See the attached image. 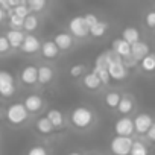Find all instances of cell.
<instances>
[{"label":"cell","mask_w":155,"mask_h":155,"mask_svg":"<svg viewBox=\"0 0 155 155\" xmlns=\"http://www.w3.org/2000/svg\"><path fill=\"white\" fill-rule=\"evenodd\" d=\"M70 125L78 129V131H87L93 126L94 120H96V114L91 108L85 107V105H79L71 110L70 113Z\"/></svg>","instance_id":"6da1fadb"},{"label":"cell","mask_w":155,"mask_h":155,"mask_svg":"<svg viewBox=\"0 0 155 155\" xmlns=\"http://www.w3.org/2000/svg\"><path fill=\"white\" fill-rule=\"evenodd\" d=\"M29 119V113L26 111L23 102H15L11 104L6 108V122L12 126H21L23 123H26Z\"/></svg>","instance_id":"7a4b0ae2"},{"label":"cell","mask_w":155,"mask_h":155,"mask_svg":"<svg viewBox=\"0 0 155 155\" xmlns=\"http://www.w3.org/2000/svg\"><path fill=\"white\" fill-rule=\"evenodd\" d=\"M132 143H134L132 137L114 135L110 141V150H111L113 155H129Z\"/></svg>","instance_id":"3957f363"},{"label":"cell","mask_w":155,"mask_h":155,"mask_svg":"<svg viewBox=\"0 0 155 155\" xmlns=\"http://www.w3.org/2000/svg\"><path fill=\"white\" fill-rule=\"evenodd\" d=\"M68 32L73 35V38H87L90 35V28L88 25L85 23L84 20V15H78V17H73L70 21H68Z\"/></svg>","instance_id":"277c9868"},{"label":"cell","mask_w":155,"mask_h":155,"mask_svg":"<svg viewBox=\"0 0 155 155\" xmlns=\"http://www.w3.org/2000/svg\"><path fill=\"white\" fill-rule=\"evenodd\" d=\"M108 74H110V79H113V81H125L129 74V68L126 67L123 59L120 56H117L108 65Z\"/></svg>","instance_id":"5b68a950"},{"label":"cell","mask_w":155,"mask_h":155,"mask_svg":"<svg viewBox=\"0 0 155 155\" xmlns=\"http://www.w3.org/2000/svg\"><path fill=\"white\" fill-rule=\"evenodd\" d=\"M15 93V79L9 71L0 70V96L8 99Z\"/></svg>","instance_id":"8992f818"},{"label":"cell","mask_w":155,"mask_h":155,"mask_svg":"<svg viewBox=\"0 0 155 155\" xmlns=\"http://www.w3.org/2000/svg\"><path fill=\"white\" fill-rule=\"evenodd\" d=\"M114 132H116V135L132 137V135L135 134L134 120H132L129 116H122V117L117 119V122L114 123Z\"/></svg>","instance_id":"52a82bcc"},{"label":"cell","mask_w":155,"mask_h":155,"mask_svg":"<svg viewBox=\"0 0 155 155\" xmlns=\"http://www.w3.org/2000/svg\"><path fill=\"white\" fill-rule=\"evenodd\" d=\"M132 120H134L135 134H138V135H146V132L149 131V128L153 123V119L149 113H138Z\"/></svg>","instance_id":"ba28073f"},{"label":"cell","mask_w":155,"mask_h":155,"mask_svg":"<svg viewBox=\"0 0 155 155\" xmlns=\"http://www.w3.org/2000/svg\"><path fill=\"white\" fill-rule=\"evenodd\" d=\"M40 49H41L40 38L37 35H34V34H26L25 41H23V44H21V47L18 50L25 55H35V53L40 52Z\"/></svg>","instance_id":"9c48e42d"},{"label":"cell","mask_w":155,"mask_h":155,"mask_svg":"<svg viewBox=\"0 0 155 155\" xmlns=\"http://www.w3.org/2000/svg\"><path fill=\"white\" fill-rule=\"evenodd\" d=\"M20 81L23 82V85H28V87L38 84V67L34 64L25 65L20 71Z\"/></svg>","instance_id":"30bf717a"},{"label":"cell","mask_w":155,"mask_h":155,"mask_svg":"<svg viewBox=\"0 0 155 155\" xmlns=\"http://www.w3.org/2000/svg\"><path fill=\"white\" fill-rule=\"evenodd\" d=\"M53 43L59 49V52H67L74 47V38L70 32H58L53 37Z\"/></svg>","instance_id":"8fae6325"},{"label":"cell","mask_w":155,"mask_h":155,"mask_svg":"<svg viewBox=\"0 0 155 155\" xmlns=\"http://www.w3.org/2000/svg\"><path fill=\"white\" fill-rule=\"evenodd\" d=\"M23 105L26 108V111L29 114H37L43 110L44 107V101L40 94H29L25 101H23Z\"/></svg>","instance_id":"7c38bea8"},{"label":"cell","mask_w":155,"mask_h":155,"mask_svg":"<svg viewBox=\"0 0 155 155\" xmlns=\"http://www.w3.org/2000/svg\"><path fill=\"white\" fill-rule=\"evenodd\" d=\"M111 50H113L117 56H120L122 59L131 58V44H129L128 41H125L122 37H120V38H116V40L113 41Z\"/></svg>","instance_id":"4fadbf2b"},{"label":"cell","mask_w":155,"mask_h":155,"mask_svg":"<svg viewBox=\"0 0 155 155\" xmlns=\"http://www.w3.org/2000/svg\"><path fill=\"white\" fill-rule=\"evenodd\" d=\"M40 53H41V56H43L44 59H49V61H55V59L61 55V52H59V49L56 47V44L53 43V40H46V41H43V43H41Z\"/></svg>","instance_id":"5bb4252c"},{"label":"cell","mask_w":155,"mask_h":155,"mask_svg":"<svg viewBox=\"0 0 155 155\" xmlns=\"http://www.w3.org/2000/svg\"><path fill=\"white\" fill-rule=\"evenodd\" d=\"M82 85L88 90V91H97L102 88V81L99 79V76L94 71H88L82 76Z\"/></svg>","instance_id":"9a60e30c"},{"label":"cell","mask_w":155,"mask_h":155,"mask_svg":"<svg viewBox=\"0 0 155 155\" xmlns=\"http://www.w3.org/2000/svg\"><path fill=\"white\" fill-rule=\"evenodd\" d=\"M150 52L149 49V44L144 43V41H137L134 44H131V58L135 61V62H140L147 53Z\"/></svg>","instance_id":"2e32d148"},{"label":"cell","mask_w":155,"mask_h":155,"mask_svg":"<svg viewBox=\"0 0 155 155\" xmlns=\"http://www.w3.org/2000/svg\"><path fill=\"white\" fill-rule=\"evenodd\" d=\"M5 35H6L12 50H18L21 47L23 41H25V37H26L25 31H18V29H9Z\"/></svg>","instance_id":"e0dca14e"},{"label":"cell","mask_w":155,"mask_h":155,"mask_svg":"<svg viewBox=\"0 0 155 155\" xmlns=\"http://www.w3.org/2000/svg\"><path fill=\"white\" fill-rule=\"evenodd\" d=\"M53 76H55V70L52 65H47V64L38 65V84L41 85L50 84L53 81Z\"/></svg>","instance_id":"ac0fdd59"},{"label":"cell","mask_w":155,"mask_h":155,"mask_svg":"<svg viewBox=\"0 0 155 155\" xmlns=\"http://www.w3.org/2000/svg\"><path fill=\"white\" fill-rule=\"evenodd\" d=\"M134 108H135V102H134V99L129 96V94H122V99H120V102H119V105H117V113L120 114V116H129L132 111H134Z\"/></svg>","instance_id":"d6986e66"},{"label":"cell","mask_w":155,"mask_h":155,"mask_svg":"<svg viewBox=\"0 0 155 155\" xmlns=\"http://www.w3.org/2000/svg\"><path fill=\"white\" fill-rule=\"evenodd\" d=\"M46 117L49 119V122L52 123V126L55 128V131L64 128V125H65V117H64V114H62L59 110H56V108L49 110V111L46 113Z\"/></svg>","instance_id":"ffe728a7"},{"label":"cell","mask_w":155,"mask_h":155,"mask_svg":"<svg viewBox=\"0 0 155 155\" xmlns=\"http://www.w3.org/2000/svg\"><path fill=\"white\" fill-rule=\"evenodd\" d=\"M35 129L37 132H40L41 135H52L55 132V128L52 126V123L49 122V119L44 116V117H40L37 122H35Z\"/></svg>","instance_id":"44dd1931"},{"label":"cell","mask_w":155,"mask_h":155,"mask_svg":"<svg viewBox=\"0 0 155 155\" xmlns=\"http://www.w3.org/2000/svg\"><path fill=\"white\" fill-rule=\"evenodd\" d=\"M38 26H40V18H38L37 14H32V12H31L28 17H25L23 31H25L26 34H32V32H35V31L38 29Z\"/></svg>","instance_id":"7402d4cb"},{"label":"cell","mask_w":155,"mask_h":155,"mask_svg":"<svg viewBox=\"0 0 155 155\" xmlns=\"http://www.w3.org/2000/svg\"><path fill=\"white\" fill-rule=\"evenodd\" d=\"M138 64H140V68L146 73L155 71V52H149Z\"/></svg>","instance_id":"603a6c76"},{"label":"cell","mask_w":155,"mask_h":155,"mask_svg":"<svg viewBox=\"0 0 155 155\" xmlns=\"http://www.w3.org/2000/svg\"><path fill=\"white\" fill-rule=\"evenodd\" d=\"M122 38H123L125 41H128L129 44H134V43L140 41V32H138L137 28H134V26H128V28L123 29V32H122Z\"/></svg>","instance_id":"cb8c5ba5"},{"label":"cell","mask_w":155,"mask_h":155,"mask_svg":"<svg viewBox=\"0 0 155 155\" xmlns=\"http://www.w3.org/2000/svg\"><path fill=\"white\" fill-rule=\"evenodd\" d=\"M107 31H108V23L99 20L96 25H93L90 28V37H93V38H102L107 34Z\"/></svg>","instance_id":"d4e9b609"},{"label":"cell","mask_w":155,"mask_h":155,"mask_svg":"<svg viewBox=\"0 0 155 155\" xmlns=\"http://www.w3.org/2000/svg\"><path fill=\"white\" fill-rule=\"evenodd\" d=\"M120 99H122V94L119 91H108L105 94V97H104V102H105V105L108 108L116 110L117 105H119V102H120Z\"/></svg>","instance_id":"484cf974"},{"label":"cell","mask_w":155,"mask_h":155,"mask_svg":"<svg viewBox=\"0 0 155 155\" xmlns=\"http://www.w3.org/2000/svg\"><path fill=\"white\" fill-rule=\"evenodd\" d=\"M26 6L32 14H40L46 9L47 6V0H26Z\"/></svg>","instance_id":"4316f807"},{"label":"cell","mask_w":155,"mask_h":155,"mask_svg":"<svg viewBox=\"0 0 155 155\" xmlns=\"http://www.w3.org/2000/svg\"><path fill=\"white\" fill-rule=\"evenodd\" d=\"M129 155H149V147L141 140H134Z\"/></svg>","instance_id":"83f0119b"},{"label":"cell","mask_w":155,"mask_h":155,"mask_svg":"<svg viewBox=\"0 0 155 155\" xmlns=\"http://www.w3.org/2000/svg\"><path fill=\"white\" fill-rule=\"evenodd\" d=\"M85 73H87V65L85 64H74L68 70V74L71 78H79V76H84Z\"/></svg>","instance_id":"f1b7e54d"},{"label":"cell","mask_w":155,"mask_h":155,"mask_svg":"<svg viewBox=\"0 0 155 155\" xmlns=\"http://www.w3.org/2000/svg\"><path fill=\"white\" fill-rule=\"evenodd\" d=\"M26 155H50L49 149L46 146H41V144H34L28 149Z\"/></svg>","instance_id":"f546056e"},{"label":"cell","mask_w":155,"mask_h":155,"mask_svg":"<svg viewBox=\"0 0 155 155\" xmlns=\"http://www.w3.org/2000/svg\"><path fill=\"white\" fill-rule=\"evenodd\" d=\"M97 76H99V79L102 81L104 85L110 84V74H108V68H104V67H93V70Z\"/></svg>","instance_id":"4dcf8cb0"},{"label":"cell","mask_w":155,"mask_h":155,"mask_svg":"<svg viewBox=\"0 0 155 155\" xmlns=\"http://www.w3.org/2000/svg\"><path fill=\"white\" fill-rule=\"evenodd\" d=\"M9 28L11 29H18V31H23V23H25V18H21V17H18V15H15V14H12V15H9Z\"/></svg>","instance_id":"1f68e13d"},{"label":"cell","mask_w":155,"mask_h":155,"mask_svg":"<svg viewBox=\"0 0 155 155\" xmlns=\"http://www.w3.org/2000/svg\"><path fill=\"white\" fill-rule=\"evenodd\" d=\"M11 52V44L6 38V35H0V56L8 55Z\"/></svg>","instance_id":"d6a6232c"},{"label":"cell","mask_w":155,"mask_h":155,"mask_svg":"<svg viewBox=\"0 0 155 155\" xmlns=\"http://www.w3.org/2000/svg\"><path fill=\"white\" fill-rule=\"evenodd\" d=\"M12 14H15V15H18V17H21V18H25V17H28L29 14H31V11H29V8L26 6V5H18V6H15V8H12Z\"/></svg>","instance_id":"836d02e7"},{"label":"cell","mask_w":155,"mask_h":155,"mask_svg":"<svg viewBox=\"0 0 155 155\" xmlns=\"http://www.w3.org/2000/svg\"><path fill=\"white\" fill-rule=\"evenodd\" d=\"M144 23L147 28L150 29H155V11H149L144 17Z\"/></svg>","instance_id":"e575fe53"},{"label":"cell","mask_w":155,"mask_h":155,"mask_svg":"<svg viewBox=\"0 0 155 155\" xmlns=\"http://www.w3.org/2000/svg\"><path fill=\"white\" fill-rule=\"evenodd\" d=\"M84 20H85V23L88 25V28H91L93 25H96V23L99 21V18H97V15H94V14H91V12H88V14H85V15H84Z\"/></svg>","instance_id":"d590c367"},{"label":"cell","mask_w":155,"mask_h":155,"mask_svg":"<svg viewBox=\"0 0 155 155\" xmlns=\"http://www.w3.org/2000/svg\"><path fill=\"white\" fill-rule=\"evenodd\" d=\"M21 5V0H5V5H3V9L8 11V9H12L15 6Z\"/></svg>","instance_id":"8d00e7d4"},{"label":"cell","mask_w":155,"mask_h":155,"mask_svg":"<svg viewBox=\"0 0 155 155\" xmlns=\"http://www.w3.org/2000/svg\"><path fill=\"white\" fill-rule=\"evenodd\" d=\"M144 137H146L150 143H155V122L152 123V126L149 128V131L146 132V135H144Z\"/></svg>","instance_id":"74e56055"},{"label":"cell","mask_w":155,"mask_h":155,"mask_svg":"<svg viewBox=\"0 0 155 155\" xmlns=\"http://www.w3.org/2000/svg\"><path fill=\"white\" fill-rule=\"evenodd\" d=\"M6 17H8V15H6V11H5L2 6H0V23H2V21H3Z\"/></svg>","instance_id":"f35d334b"},{"label":"cell","mask_w":155,"mask_h":155,"mask_svg":"<svg viewBox=\"0 0 155 155\" xmlns=\"http://www.w3.org/2000/svg\"><path fill=\"white\" fill-rule=\"evenodd\" d=\"M0 119L6 120V108H3V107H0Z\"/></svg>","instance_id":"ab89813d"},{"label":"cell","mask_w":155,"mask_h":155,"mask_svg":"<svg viewBox=\"0 0 155 155\" xmlns=\"http://www.w3.org/2000/svg\"><path fill=\"white\" fill-rule=\"evenodd\" d=\"M67 155H82L81 152H78V150H73V152H68Z\"/></svg>","instance_id":"60d3db41"},{"label":"cell","mask_w":155,"mask_h":155,"mask_svg":"<svg viewBox=\"0 0 155 155\" xmlns=\"http://www.w3.org/2000/svg\"><path fill=\"white\" fill-rule=\"evenodd\" d=\"M3 5H5V0H0V6L3 8Z\"/></svg>","instance_id":"b9f144b4"},{"label":"cell","mask_w":155,"mask_h":155,"mask_svg":"<svg viewBox=\"0 0 155 155\" xmlns=\"http://www.w3.org/2000/svg\"><path fill=\"white\" fill-rule=\"evenodd\" d=\"M2 102H3V97H2V96H0V107H2Z\"/></svg>","instance_id":"7bdbcfd3"},{"label":"cell","mask_w":155,"mask_h":155,"mask_svg":"<svg viewBox=\"0 0 155 155\" xmlns=\"http://www.w3.org/2000/svg\"><path fill=\"white\" fill-rule=\"evenodd\" d=\"M87 155H99V153H94V152H91V153H87Z\"/></svg>","instance_id":"ee69618b"}]
</instances>
